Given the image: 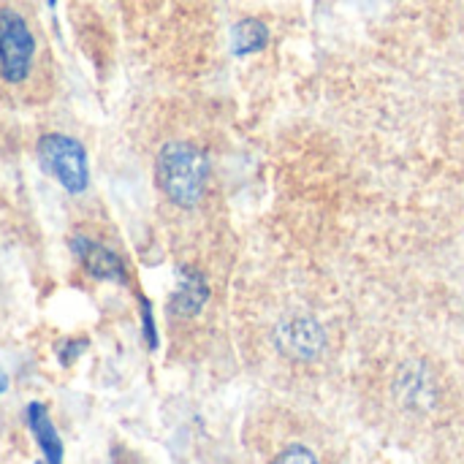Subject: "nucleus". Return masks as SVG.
Instances as JSON below:
<instances>
[{
	"instance_id": "nucleus-1",
	"label": "nucleus",
	"mask_w": 464,
	"mask_h": 464,
	"mask_svg": "<svg viewBox=\"0 0 464 464\" xmlns=\"http://www.w3.org/2000/svg\"><path fill=\"white\" fill-rule=\"evenodd\" d=\"M155 177L169 201L177 207H196L207 190L209 163L198 147L188 141H171L155 160Z\"/></svg>"
},
{
	"instance_id": "nucleus-2",
	"label": "nucleus",
	"mask_w": 464,
	"mask_h": 464,
	"mask_svg": "<svg viewBox=\"0 0 464 464\" xmlns=\"http://www.w3.org/2000/svg\"><path fill=\"white\" fill-rule=\"evenodd\" d=\"M38 160L41 166L68 190V193H82L90 179L87 169V152L84 147L63 133H46L38 141Z\"/></svg>"
},
{
	"instance_id": "nucleus-3",
	"label": "nucleus",
	"mask_w": 464,
	"mask_h": 464,
	"mask_svg": "<svg viewBox=\"0 0 464 464\" xmlns=\"http://www.w3.org/2000/svg\"><path fill=\"white\" fill-rule=\"evenodd\" d=\"M33 57H35V41L24 16L16 14L14 8H3L0 11V73L3 79L11 84H19L30 73Z\"/></svg>"
},
{
	"instance_id": "nucleus-4",
	"label": "nucleus",
	"mask_w": 464,
	"mask_h": 464,
	"mask_svg": "<svg viewBox=\"0 0 464 464\" xmlns=\"http://www.w3.org/2000/svg\"><path fill=\"white\" fill-rule=\"evenodd\" d=\"M280 348L294 359H315L324 348V329L310 318H294L277 329Z\"/></svg>"
},
{
	"instance_id": "nucleus-5",
	"label": "nucleus",
	"mask_w": 464,
	"mask_h": 464,
	"mask_svg": "<svg viewBox=\"0 0 464 464\" xmlns=\"http://www.w3.org/2000/svg\"><path fill=\"white\" fill-rule=\"evenodd\" d=\"M73 250L82 258L84 269L95 275L98 280H111V283H125V266L122 261L103 245L90 242V239H73Z\"/></svg>"
},
{
	"instance_id": "nucleus-6",
	"label": "nucleus",
	"mask_w": 464,
	"mask_h": 464,
	"mask_svg": "<svg viewBox=\"0 0 464 464\" xmlns=\"http://www.w3.org/2000/svg\"><path fill=\"white\" fill-rule=\"evenodd\" d=\"M27 421H30V430L35 435V443H38L46 464H63V440L41 402H33L27 408Z\"/></svg>"
},
{
	"instance_id": "nucleus-7",
	"label": "nucleus",
	"mask_w": 464,
	"mask_h": 464,
	"mask_svg": "<svg viewBox=\"0 0 464 464\" xmlns=\"http://www.w3.org/2000/svg\"><path fill=\"white\" fill-rule=\"evenodd\" d=\"M207 299V285L198 275H188L179 285V291L171 296V310L174 313H182V315H190L196 313Z\"/></svg>"
},
{
	"instance_id": "nucleus-8",
	"label": "nucleus",
	"mask_w": 464,
	"mask_h": 464,
	"mask_svg": "<svg viewBox=\"0 0 464 464\" xmlns=\"http://www.w3.org/2000/svg\"><path fill=\"white\" fill-rule=\"evenodd\" d=\"M266 41H269V33H266V27H264L261 22H256V19H245V22H239L237 30H234V49H237L239 54L258 52V49H264Z\"/></svg>"
},
{
	"instance_id": "nucleus-9",
	"label": "nucleus",
	"mask_w": 464,
	"mask_h": 464,
	"mask_svg": "<svg viewBox=\"0 0 464 464\" xmlns=\"http://www.w3.org/2000/svg\"><path fill=\"white\" fill-rule=\"evenodd\" d=\"M272 464H321V462H318V457H315L310 449H304V446H291V449H285L283 454H277Z\"/></svg>"
},
{
	"instance_id": "nucleus-10",
	"label": "nucleus",
	"mask_w": 464,
	"mask_h": 464,
	"mask_svg": "<svg viewBox=\"0 0 464 464\" xmlns=\"http://www.w3.org/2000/svg\"><path fill=\"white\" fill-rule=\"evenodd\" d=\"M5 386H8V381H5V375H3V370H0V394L5 392Z\"/></svg>"
}]
</instances>
